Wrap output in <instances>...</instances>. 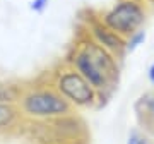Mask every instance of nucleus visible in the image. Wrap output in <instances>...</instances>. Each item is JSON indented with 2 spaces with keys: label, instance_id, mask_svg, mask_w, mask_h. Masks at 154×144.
Masks as SVG:
<instances>
[{
  "label": "nucleus",
  "instance_id": "obj_2",
  "mask_svg": "<svg viewBox=\"0 0 154 144\" xmlns=\"http://www.w3.org/2000/svg\"><path fill=\"white\" fill-rule=\"evenodd\" d=\"M19 101H21L22 113L29 118L50 120V118H60L70 113V103L65 98H62L57 89H29L21 94Z\"/></svg>",
  "mask_w": 154,
  "mask_h": 144
},
{
  "label": "nucleus",
  "instance_id": "obj_7",
  "mask_svg": "<svg viewBox=\"0 0 154 144\" xmlns=\"http://www.w3.org/2000/svg\"><path fill=\"white\" fill-rule=\"evenodd\" d=\"M21 89L14 86V84L4 83L0 81V103H9V105H16L21 100Z\"/></svg>",
  "mask_w": 154,
  "mask_h": 144
},
{
  "label": "nucleus",
  "instance_id": "obj_10",
  "mask_svg": "<svg viewBox=\"0 0 154 144\" xmlns=\"http://www.w3.org/2000/svg\"><path fill=\"white\" fill-rule=\"evenodd\" d=\"M127 144H149V141L142 132L132 130V132L128 134V137H127Z\"/></svg>",
  "mask_w": 154,
  "mask_h": 144
},
{
  "label": "nucleus",
  "instance_id": "obj_11",
  "mask_svg": "<svg viewBox=\"0 0 154 144\" xmlns=\"http://www.w3.org/2000/svg\"><path fill=\"white\" fill-rule=\"evenodd\" d=\"M147 77H149V81L154 84V62L151 64V67H149V72H147Z\"/></svg>",
  "mask_w": 154,
  "mask_h": 144
},
{
  "label": "nucleus",
  "instance_id": "obj_9",
  "mask_svg": "<svg viewBox=\"0 0 154 144\" xmlns=\"http://www.w3.org/2000/svg\"><path fill=\"white\" fill-rule=\"evenodd\" d=\"M137 105H142V113L154 118V94H146L137 101Z\"/></svg>",
  "mask_w": 154,
  "mask_h": 144
},
{
  "label": "nucleus",
  "instance_id": "obj_4",
  "mask_svg": "<svg viewBox=\"0 0 154 144\" xmlns=\"http://www.w3.org/2000/svg\"><path fill=\"white\" fill-rule=\"evenodd\" d=\"M55 89L62 98H65L70 105L75 106H89L96 100V89L75 69L60 72L57 76Z\"/></svg>",
  "mask_w": 154,
  "mask_h": 144
},
{
  "label": "nucleus",
  "instance_id": "obj_1",
  "mask_svg": "<svg viewBox=\"0 0 154 144\" xmlns=\"http://www.w3.org/2000/svg\"><path fill=\"white\" fill-rule=\"evenodd\" d=\"M74 69L96 89V93L110 88L118 76L111 53L96 41H88L75 52Z\"/></svg>",
  "mask_w": 154,
  "mask_h": 144
},
{
  "label": "nucleus",
  "instance_id": "obj_6",
  "mask_svg": "<svg viewBox=\"0 0 154 144\" xmlns=\"http://www.w3.org/2000/svg\"><path fill=\"white\" fill-rule=\"evenodd\" d=\"M17 120H19V110L16 108V105L0 103V130L12 127Z\"/></svg>",
  "mask_w": 154,
  "mask_h": 144
},
{
  "label": "nucleus",
  "instance_id": "obj_5",
  "mask_svg": "<svg viewBox=\"0 0 154 144\" xmlns=\"http://www.w3.org/2000/svg\"><path fill=\"white\" fill-rule=\"evenodd\" d=\"M94 36L98 38V43L106 48L108 52H122L125 50V41L122 39L116 33H113L111 29L105 28H94Z\"/></svg>",
  "mask_w": 154,
  "mask_h": 144
},
{
  "label": "nucleus",
  "instance_id": "obj_3",
  "mask_svg": "<svg viewBox=\"0 0 154 144\" xmlns=\"http://www.w3.org/2000/svg\"><path fill=\"white\" fill-rule=\"evenodd\" d=\"M144 19H146V12L134 0H123L116 4L103 17L105 26L118 36H130L132 33L139 31V28L144 24Z\"/></svg>",
  "mask_w": 154,
  "mask_h": 144
},
{
  "label": "nucleus",
  "instance_id": "obj_8",
  "mask_svg": "<svg viewBox=\"0 0 154 144\" xmlns=\"http://www.w3.org/2000/svg\"><path fill=\"white\" fill-rule=\"evenodd\" d=\"M144 41H146V33L139 29V31H135V33L130 34V38L125 41V50H127V52L137 50L140 45H144Z\"/></svg>",
  "mask_w": 154,
  "mask_h": 144
}]
</instances>
